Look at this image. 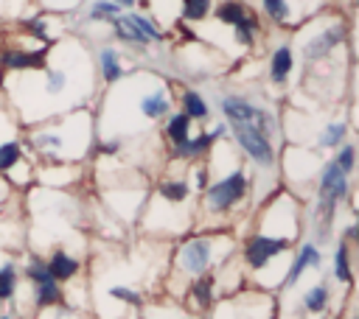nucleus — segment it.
<instances>
[{
	"instance_id": "nucleus-1",
	"label": "nucleus",
	"mask_w": 359,
	"mask_h": 319,
	"mask_svg": "<svg viewBox=\"0 0 359 319\" xmlns=\"http://www.w3.org/2000/svg\"><path fill=\"white\" fill-rule=\"evenodd\" d=\"M6 76L20 78L22 109L34 106L31 120L36 123L81 109L93 92V59L76 39H56L42 67Z\"/></svg>"
},
{
	"instance_id": "nucleus-2",
	"label": "nucleus",
	"mask_w": 359,
	"mask_h": 319,
	"mask_svg": "<svg viewBox=\"0 0 359 319\" xmlns=\"http://www.w3.org/2000/svg\"><path fill=\"white\" fill-rule=\"evenodd\" d=\"M28 143L36 148L42 162H79L93 148V115L70 109L50 120L34 123Z\"/></svg>"
},
{
	"instance_id": "nucleus-3",
	"label": "nucleus",
	"mask_w": 359,
	"mask_h": 319,
	"mask_svg": "<svg viewBox=\"0 0 359 319\" xmlns=\"http://www.w3.org/2000/svg\"><path fill=\"white\" fill-rule=\"evenodd\" d=\"M233 249H236L233 235H224L216 227V229H208V232H199V235L180 241L174 255H171V266L194 280V277L210 274V269H219L222 263H227Z\"/></svg>"
},
{
	"instance_id": "nucleus-4",
	"label": "nucleus",
	"mask_w": 359,
	"mask_h": 319,
	"mask_svg": "<svg viewBox=\"0 0 359 319\" xmlns=\"http://www.w3.org/2000/svg\"><path fill=\"white\" fill-rule=\"evenodd\" d=\"M351 196V176L339 171V165L334 160H325L320 173H317V185H314V243H325L331 241V229L339 213V204Z\"/></svg>"
},
{
	"instance_id": "nucleus-5",
	"label": "nucleus",
	"mask_w": 359,
	"mask_h": 319,
	"mask_svg": "<svg viewBox=\"0 0 359 319\" xmlns=\"http://www.w3.org/2000/svg\"><path fill=\"white\" fill-rule=\"evenodd\" d=\"M250 190H252V176H250V171L241 162H236L227 173L210 176L208 187L202 190L205 213L222 221V218H227L230 213H236L250 199Z\"/></svg>"
},
{
	"instance_id": "nucleus-6",
	"label": "nucleus",
	"mask_w": 359,
	"mask_h": 319,
	"mask_svg": "<svg viewBox=\"0 0 359 319\" xmlns=\"http://www.w3.org/2000/svg\"><path fill=\"white\" fill-rule=\"evenodd\" d=\"M300 204L294 196L289 193H278L266 201V207L261 210L258 215V232H269V235H280V238H289V241H297L300 235Z\"/></svg>"
},
{
	"instance_id": "nucleus-7",
	"label": "nucleus",
	"mask_w": 359,
	"mask_h": 319,
	"mask_svg": "<svg viewBox=\"0 0 359 319\" xmlns=\"http://www.w3.org/2000/svg\"><path fill=\"white\" fill-rule=\"evenodd\" d=\"M292 246H294V241H289V238H280V235H269V232H258L255 229L241 243V263L250 271H261L269 263L292 255Z\"/></svg>"
},
{
	"instance_id": "nucleus-8",
	"label": "nucleus",
	"mask_w": 359,
	"mask_h": 319,
	"mask_svg": "<svg viewBox=\"0 0 359 319\" xmlns=\"http://www.w3.org/2000/svg\"><path fill=\"white\" fill-rule=\"evenodd\" d=\"M219 112H222L224 123H252L255 129H261L266 137L275 140L278 123H275V115L266 106H258L255 101H250L244 95L224 92V95H219Z\"/></svg>"
},
{
	"instance_id": "nucleus-9",
	"label": "nucleus",
	"mask_w": 359,
	"mask_h": 319,
	"mask_svg": "<svg viewBox=\"0 0 359 319\" xmlns=\"http://www.w3.org/2000/svg\"><path fill=\"white\" fill-rule=\"evenodd\" d=\"M227 134L233 137L236 148L250 157L255 162V168L261 171H272L278 165V154H275V140L266 137L261 129H255L252 123H227Z\"/></svg>"
},
{
	"instance_id": "nucleus-10",
	"label": "nucleus",
	"mask_w": 359,
	"mask_h": 319,
	"mask_svg": "<svg viewBox=\"0 0 359 319\" xmlns=\"http://www.w3.org/2000/svg\"><path fill=\"white\" fill-rule=\"evenodd\" d=\"M345 42H348V22L337 17V20L323 22L320 28H314L309 36H303V42H300V56H303V62L311 67V64L328 59V56H331L337 48H342Z\"/></svg>"
},
{
	"instance_id": "nucleus-11",
	"label": "nucleus",
	"mask_w": 359,
	"mask_h": 319,
	"mask_svg": "<svg viewBox=\"0 0 359 319\" xmlns=\"http://www.w3.org/2000/svg\"><path fill=\"white\" fill-rule=\"evenodd\" d=\"M22 277L31 283L36 308H50V305L62 302V283L53 280V274L48 271V263H45L42 255H36V252L28 255V260L22 266Z\"/></svg>"
},
{
	"instance_id": "nucleus-12",
	"label": "nucleus",
	"mask_w": 359,
	"mask_h": 319,
	"mask_svg": "<svg viewBox=\"0 0 359 319\" xmlns=\"http://www.w3.org/2000/svg\"><path fill=\"white\" fill-rule=\"evenodd\" d=\"M320 266H323L320 243H314V241H303V243L292 252V260H289V266H286V271H283L280 285H283V288H292V285L300 283V277H303L306 271H317Z\"/></svg>"
},
{
	"instance_id": "nucleus-13",
	"label": "nucleus",
	"mask_w": 359,
	"mask_h": 319,
	"mask_svg": "<svg viewBox=\"0 0 359 319\" xmlns=\"http://www.w3.org/2000/svg\"><path fill=\"white\" fill-rule=\"evenodd\" d=\"M294 62H297L294 48H292L289 42H280V45L269 53V64H266L269 81H272L275 87H283V84L292 78V73H294Z\"/></svg>"
},
{
	"instance_id": "nucleus-14",
	"label": "nucleus",
	"mask_w": 359,
	"mask_h": 319,
	"mask_svg": "<svg viewBox=\"0 0 359 319\" xmlns=\"http://www.w3.org/2000/svg\"><path fill=\"white\" fill-rule=\"evenodd\" d=\"M95 62H98V73H101V81L107 87H112L115 81H121L126 76V67H123V56L115 45H101L98 53H95Z\"/></svg>"
},
{
	"instance_id": "nucleus-15",
	"label": "nucleus",
	"mask_w": 359,
	"mask_h": 319,
	"mask_svg": "<svg viewBox=\"0 0 359 319\" xmlns=\"http://www.w3.org/2000/svg\"><path fill=\"white\" fill-rule=\"evenodd\" d=\"M48 271L53 274V280L56 283H70L79 271H81V260L70 252V249H65V246H56L50 255H48Z\"/></svg>"
},
{
	"instance_id": "nucleus-16",
	"label": "nucleus",
	"mask_w": 359,
	"mask_h": 319,
	"mask_svg": "<svg viewBox=\"0 0 359 319\" xmlns=\"http://www.w3.org/2000/svg\"><path fill=\"white\" fill-rule=\"evenodd\" d=\"M191 182L188 176H165L157 182V199L165 204H188L191 201Z\"/></svg>"
},
{
	"instance_id": "nucleus-17",
	"label": "nucleus",
	"mask_w": 359,
	"mask_h": 319,
	"mask_svg": "<svg viewBox=\"0 0 359 319\" xmlns=\"http://www.w3.org/2000/svg\"><path fill=\"white\" fill-rule=\"evenodd\" d=\"M180 112H185L194 123H210V104L199 90L185 87L180 92Z\"/></svg>"
},
{
	"instance_id": "nucleus-18",
	"label": "nucleus",
	"mask_w": 359,
	"mask_h": 319,
	"mask_svg": "<svg viewBox=\"0 0 359 319\" xmlns=\"http://www.w3.org/2000/svg\"><path fill=\"white\" fill-rule=\"evenodd\" d=\"M163 134H165V140H168V146L174 148V146H182L191 134H194V120L185 115V112H168L165 115V123H163Z\"/></svg>"
},
{
	"instance_id": "nucleus-19",
	"label": "nucleus",
	"mask_w": 359,
	"mask_h": 319,
	"mask_svg": "<svg viewBox=\"0 0 359 319\" xmlns=\"http://www.w3.org/2000/svg\"><path fill=\"white\" fill-rule=\"evenodd\" d=\"M331 277L337 283H345L351 285L353 283V271H351V243L348 241H337L334 246V255H331Z\"/></svg>"
},
{
	"instance_id": "nucleus-20",
	"label": "nucleus",
	"mask_w": 359,
	"mask_h": 319,
	"mask_svg": "<svg viewBox=\"0 0 359 319\" xmlns=\"http://www.w3.org/2000/svg\"><path fill=\"white\" fill-rule=\"evenodd\" d=\"M213 20L219 22V25H236V22H241L247 14H250V6L244 3V0H219V3H213Z\"/></svg>"
},
{
	"instance_id": "nucleus-21",
	"label": "nucleus",
	"mask_w": 359,
	"mask_h": 319,
	"mask_svg": "<svg viewBox=\"0 0 359 319\" xmlns=\"http://www.w3.org/2000/svg\"><path fill=\"white\" fill-rule=\"evenodd\" d=\"M345 140H348V120H342V118L328 120L317 132V148H339Z\"/></svg>"
},
{
	"instance_id": "nucleus-22",
	"label": "nucleus",
	"mask_w": 359,
	"mask_h": 319,
	"mask_svg": "<svg viewBox=\"0 0 359 319\" xmlns=\"http://www.w3.org/2000/svg\"><path fill=\"white\" fill-rule=\"evenodd\" d=\"M213 288H216V277L213 274H199L191 280V288H188V297H194V305L199 311L210 308L213 302Z\"/></svg>"
},
{
	"instance_id": "nucleus-23",
	"label": "nucleus",
	"mask_w": 359,
	"mask_h": 319,
	"mask_svg": "<svg viewBox=\"0 0 359 319\" xmlns=\"http://www.w3.org/2000/svg\"><path fill=\"white\" fill-rule=\"evenodd\" d=\"M258 31H261V22H258V17L250 11L241 22H236V25H233V42H236L241 50H250V48L255 45Z\"/></svg>"
},
{
	"instance_id": "nucleus-24",
	"label": "nucleus",
	"mask_w": 359,
	"mask_h": 319,
	"mask_svg": "<svg viewBox=\"0 0 359 319\" xmlns=\"http://www.w3.org/2000/svg\"><path fill=\"white\" fill-rule=\"evenodd\" d=\"M328 302H331V288L325 283H317V285L306 288L303 297H300V305H303L306 313H323L328 308Z\"/></svg>"
},
{
	"instance_id": "nucleus-25",
	"label": "nucleus",
	"mask_w": 359,
	"mask_h": 319,
	"mask_svg": "<svg viewBox=\"0 0 359 319\" xmlns=\"http://www.w3.org/2000/svg\"><path fill=\"white\" fill-rule=\"evenodd\" d=\"M20 160H25V146L20 137H11V140H3L0 143V176H6Z\"/></svg>"
},
{
	"instance_id": "nucleus-26",
	"label": "nucleus",
	"mask_w": 359,
	"mask_h": 319,
	"mask_svg": "<svg viewBox=\"0 0 359 319\" xmlns=\"http://www.w3.org/2000/svg\"><path fill=\"white\" fill-rule=\"evenodd\" d=\"M213 11V0H180V20L182 22H205Z\"/></svg>"
},
{
	"instance_id": "nucleus-27",
	"label": "nucleus",
	"mask_w": 359,
	"mask_h": 319,
	"mask_svg": "<svg viewBox=\"0 0 359 319\" xmlns=\"http://www.w3.org/2000/svg\"><path fill=\"white\" fill-rule=\"evenodd\" d=\"M118 14H121V8L112 0H93L84 11V22H107L109 25V20H115Z\"/></svg>"
},
{
	"instance_id": "nucleus-28",
	"label": "nucleus",
	"mask_w": 359,
	"mask_h": 319,
	"mask_svg": "<svg viewBox=\"0 0 359 319\" xmlns=\"http://www.w3.org/2000/svg\"><path fill=\"white\" fill-rule=\"evenodd\" d=\"M17 283H20L17 263H14V260L0 263V302H8V299L17 294Z\"/></svg>"
},
{
	"instance_id": "nucleus-29",
	"label": "nucleus",
	"mask_w": 359,
	"mask_h": 319,
	"mask_svg": "<svg viewBox=\"0 0 359 319\" xmlns=\"http://www.w3.org/2000/svg\"><path fill=\"white\" fill-rule=\"evenodd\" d=\"M337 154H334V162L339 165V171L342 173H348V176H353V171H356V146L351 143V140H345L339 148H334Z\"/></svg>"
},
{
	"instance_id": "nucleus-30",
	"label": "nucleus",
	"mask_w": 359,
	"mask_h": 319,
	"mask_svg": "<svg viewBox=\"0 0 359 319\" xmlns=\"http://www.w3.org/2000/svg\"><path fill=\"white\" fill-rule=\"evenodd\" d=\"M289 14H292V25H300L303 20H309L317 11V0H283Z\"/></svg>"
},
{
	"instance_id": "nucleus-31",
	"label": "nucleus",
	"mask_w": 359,
	"mask_h": 319,
	"mask_svg": "<svg viewBox=\"0 0 359 319\" xmlns=\"http://www.w3.org/2000/svg\"><path fill=\"white\" fill-rule=\"evenodd\" d=\"M36 3L45 14H65V11H76L81 6V0H36Z\"/></svg>"
},
{
	"instance_id": "nucleus-32",
	"label": "nucleus",
	"mask_w": 359,
	"mask_h": 319,
	"mask_svg": "<svg viewBox=\"0 0 359 319\" xmlns=\"http://www.w3.org/2000/svg\"><path fill=\"white\" fill-rule=\"evenodd\" d=\"M109 297H112V299H121V302H126V305H135V308L143 302L140 294H137L135 288H129V285H112V288H109Z\"/></svg>"
},
{
	"instance_id": "nucleus-33",
	"label": "nucleus",
	"mask_w": 359,
	"mask_h": 319,
	"mask_svg": "<svg viewBox=\"0 0 359 319\" xmlns=\"http://www.w3.org/2000/svg\"><path fill=\"white\" fill-rule=\"evenodd\" d=\"M121 148H123V140L121 137H109V140H101L98 143V151L101 154H118Z\"/></svg>"
},
{
	"instance_id": "nucleus-34",
	"label": "nucleus",
	"mask_w": 359,
	"mask_h": 319,
	"mask_svg": "<svg viewBox=\"0 0 359 319\" xmlns=\"http://www.w3.org/2000/svg\"><path fill=\"white\" fill-rule=\"evenodd\" d=\"M356 232H359V227H356V224H348V227L342 229V235H339V238H342V241H348V243H353V241H356Z\"/></svg>"
},
{
	"instance_id": "nucleus-35",
	"label": "nucleus",
	"mask_w": 359,
	"mask_h": 319,
	"mask_svg": "<svg viewBox=\"0 0 359 319\" xmlns=\"http://www.w3.org/2000/svg\"><path fill=\"white\" fill-rule=\"evenodd\" d=\"M112 3H115L121 11H132V8L137 6V0H112Z\"/></svg>"
},
{
	"instance_id": "nucleus-36",
	"label": "nucleus",
	"mask_w": 359,
	"mask_h": 319,
	"mask_svg": "<svg viewBox=\"0 0 359 319\" xmlns=\"http://www.w3.org/2000/svg\"><path fill=\"white\" fill-rule=\"evenodd\" d=\"M8 6H11V0H0V17L6 14V8H8Z\"/></svg>"
},
{
	"instance_id": "nucleus-37",
	"label": "nucleus",
	"mask_w": 359,
	"mask_h": 319,
	"mask_svg": "<svg viewBox=\"0 0 359 319\" xmlns=\"http://www.w3.org/2000/svg\"><path fill=\"white\" fill-rule=\"evenodd\" d=\"M0 319H11V316H8V313H0Z\"/></svg>"
}]
</instances>
